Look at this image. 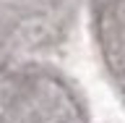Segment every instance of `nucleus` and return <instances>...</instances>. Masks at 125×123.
<instances>
[]
</instances>
